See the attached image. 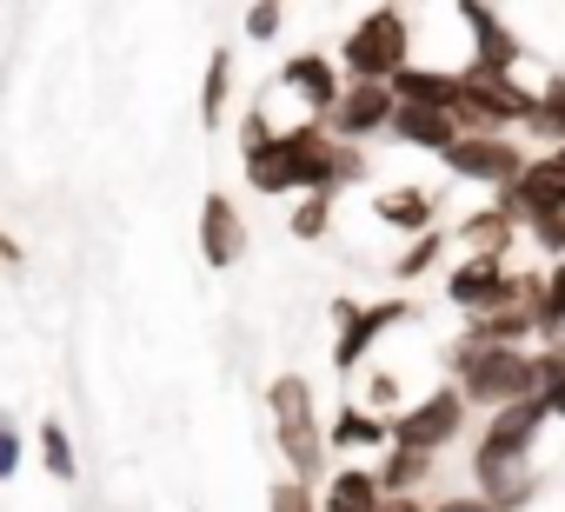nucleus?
<instances>
[{
  "label": "nucleus",
  "instance_id": "17",
  "mask_svg": "<svg viewBox=\"0 0 565 512\" xmlns=\"http://www.w3.org/2000/svg\"><path fill=\"white\" fill-rule=\"evenodd\" d=\"M519 233H525V226H519V220L492 200V206H479V213H466V220L452 226V246L466 253V260H505Z\"/></svg>",
  "mask_w": 565,
  "mask_h": 512
},
{
  "label": "nucleus",
  "instance_id": "4",
  "mask_svg": "<svg viewBox=\"0 0 565 512\" xmlns=\"http://www.w3.org/2000/svg\"><path fill=\"white\" fill-rule=\"evenodd\" d=\"M545 426H552V406H545V399H519V406H505V413H486V426H479V439H472V486L492 479V472L532 466Z\"/></svg>",
  "mask_w": 565,
  "mask_h": 512
},
{
  "label": "nucleus",
  "instance_id": "5",
  "mask_svg": "<svg viewBox=\"0 0 565 512\" xmlns=\"http://www.w3.org/2000/svg\"><path fill=\"white\" fill-rule=\"evenodd\" d=\"M532 94L539 87H525L519 74H486L466 61L459 67V127L466 134H512V127H525Z\"/></svg>",
  "mask_w": 565,
  "mask_h": 512
},
{
  "label": "nucleus",
  "instance_id": "15",
  "mask_svg": "<svg viewBox=\"0 0 565 512\" xmlns=\"http://www.w3.org/2000/svg\"><path fill=\"white\" fill-rule=\"evenodd\" d=\"M373 220L386 233H399V239H419V233L439 226V193L433 186H380L373 193Z\"/></svg>",
  "mask_w": 565,
  "mask_h": 512
},
{
  "label": "nucleus",
  "instance_id": "24",
  "mask_svg": "<svg viewBox=\"0 0 565 512\" xmlns=\"http://www.w3.org/2000/svg\"><path fill=\"white\" fill-rule=\"evenodd\" d=\"M34 452H41V472H47V479H61V486L81 479V452H74V433H67L61 419H41V426H34Z\"/></svg>",
  "mask_w": 565,
  "mask_h": 512
},
{
  "label": "nucleus",
  "instance_id": "16",
  "mask_svg": "<svg viewBox=\"0 0 565 512\" xmlns=\"http://www.w3.org/2000/svg\"><path fill=\"white\" fill-rule=\"evenodd\" d=\"M327 446H333V459L353 466V459H366V452H386V446H393V426H386L380 413H366V406L347 393V406L327 419Z\"/></svg>",
  "mask_w": 565,
  "mask_h": 512
},
{
  "label": "nucleus",
  "instance_id": "28",
  "mask_svg": "<svg viewBox=\"0 0 565 512\" xmlns=\"http://www.w3.org/2000/svg\"><path fill=\"white\" fill-rule=\"evenodd\" d=\"M279 34H287V8H273V0L266 8H246V41L253 47H273Z\"/></svg>",
  "mask_w": 565,
  "mask_h": 512
},
{
  "label": "nucleus",
  "instance_id": "9",
  "mask_svg": "<svg viewBox=\"0 0 565 512\" xmlns=\"http://www.w3.org/2000/svg\"><path fill=\"white\" fill-rule=\"evenodd\" d=\"M499 206H505L519 226H532V220L558 213V206H565V153H532V160H525V173L499 193Z\"/></svg>",
  "mask_w": 565,
  "mask_h": 512
},
{
  "label": "nucleus",
  "instance_id": "7",
  "mask_svg": "<svg viewBox=\"0 0 565 512\" xmlns=\"http://www.w3.org/2000/svg\"><path fill=\"white\" fill-rule=\"evenodd\" d=\"M466 419H472V406L459 399V386L446 380V386H433L426 399H413V406H399L386 426H393V446H413V452H446L459 433H466Z\"/></svg>",
  "mask_w": 565,
  "mask_h": 512
},
{
  "label": "nucleus",
  "instance_id": "22",
  "mask_svg": "<svg viewBox=\"0 0 565 512\" xmlns=\"http://www.w3.org/2000/svg\"><path fill=\"white\" fill-rule=\"evenodd\" d=\"M525 134H532V140H539L545 153H558V147H565V74H545V87L532 94Z\"/></svg>",
  "mask_w": 565,
  "mask_h": 512
},
{
  "label": "nucleus",
  "instance_id": "13",
  "mask_svg": "<svg viewBox=\"0 0 565 512\" xmlns=\"http://www.w3.org/2000/svg\"><path fill=\"white\" fill-rule=\"evenodd\" d=\"M193 233H200V260H206L213 274H226V267L246 260V213L233 206V193H206Z\"/></svg>",
  "mask_w": 565,
  "mask_h": 512
},
{
  "label": "nucleus",
  "instance_id": "29",
  "mask_svg": "<svg viewBox=\"0 0 565 512\" xmlns=\"http://www.w3.org/2000/svg\"><path fill=\"white\" fill-rule=\"evenodd\" d=\"M525 239L545 253V260H565V206H558V213H545V220H532V226H525Z\"/></svg>",
  "mask_w": 565,
  "mask_h": 512
},
{
  "label": "nucleus",
  "instance_id": "11",
  "mask_svg": "<svg viewBox=\"0 0 565 512\" xmlns=\"http://www.w3.org/2000/svg\"><path fill=\"white\" fill-rule=\"evenodd\" d=\"M512 280H519V267H505V260H459V267L446 274V300H452L466 320H479V313L512 307Z\"/></svg>",
  "mask_w": 565,
  "mask_h": 512
},
{
  "label": "nucleus",
  "instance_id": "3",
  "mask_svg": "<svg viewBox=\"0 0 565 512\" xmlns=\"http://www.w3.org/2000/svg\"><path fill=\"white\" fill-rule=\"evenodd\" d=\"M333 61L347 74V87H393L413 67V21L399 8H366L347 28V41H340Z\"/></svg>",
  "mask_w": 565,
  "mask_h": 512
},
{
  "label": "nucleus",
  "instance_id": "6",
  "mask_svg": "<svg viewBox=\"0 0 565 512\" xmlns=\"http://www.w3.org/2000/svg\"><path fill=\"white\" fill-rule=\"evenodd\" d=\"M413 320H419V307H413V300H380V307L333 300V366L353 380V373L373 360V346H380L393 327H413Z\"/></svg>",
  "mask_w": 565,
  "mask_h": 512
},
{
  "label": "nucleus",
  "instance_id": "19",
  "mask_svg": "<svg viewBox=\"0 0 565 512\" xmlns=\"http://www.w3.org/2000/svg\"><path fill=\"white\" fill-rule=\"evenodd\" d=\"M393 100L399 107H439V114H459V67H406L393 81Z\"/></svg>",
  "mask_w": 565,
  "mask_h": 512
},
{
  "label": "nucleus",
  "instance_id": "34",
  "mask_svg": "<svg viewBox=\"0 0 565 512\" xmlns=\"http://www.w3.org/2000/svg\"><path fill=\"white\" fill-rule=\"evenodd\" d=\"M0 260H8V267H21V260H28V253H21V239H14V233H0Z\"/></svg>",
  "mask_w": 565,
  "mask_h": 512
},
{
  "label": "nucleus",
  "instance_id": "27",
  "mask_svg": "<svg viewBox=\"0 0 565 512\" xmlns=\"http://www.w3.org/2000/svg\"><path fill=\"white\" fill-rule=\"evenodd\" d=\"M266 512H320V492H313V486H300V479H273Z\"/></svg>",
  "mask_w": 565,
  "mask_h": 512
},
{
  "label": "nucleus",
  "instance_id": "26",
  "mask_svg": "<svg viewBox=\"0 0 565 512\" xmlns=\"http://www.w3.org/2000/svg\"><path fill=\"white\" fill-rule=\"evenodd\" d=\"M545 346H565V260L545 267Z\"/></svg>",
  "mask_w": 565,
  "mask_h": 512
},
{
  "label": "nucleus",
  "instance_id": "30",
  "mask_svg": "<svg viewBox=\"0 0 565 512\" xmlns=\"http://www.w3.org/2000/svg\"><path fill=\"white\" fill-rule=\"evenodd\" d=\"M21 459H28V433H21L8 413H0V486H8V479L21 472Z\"/></svg>",
  "mask_w": 565,
  "mask_h": 512
},
{
  "label": "nucleus",
  "instance_id": "12",
  "mask_svg": "<svg viewBox=\"0 0 565 512\" xmlns=\"http://www.w3.org/2000/svg\"><path fill=\"white\" fill-rule=\"evenodd\" d=\"M393 114H399V100H393V87H347L340 94V107L320 120L340 147H366L373 134H386L393 127Z\"/></svg>",
  "mask_w": 565,
  "mask_h": 512
},
{
  "label": "nucleus",
  "instance_id": "1",
  "mask_svg": "<svg viewBox=\"0 0 565 512\" xmlns=\"http://www.w3.org/2000/svg\"><path fill=\"white\" fill-rule=\"evenodd\" d=\"M239 167H246V186L253 193H273V200H307V193H333L340 200V140L320 127V120H294V127H273L266 120V94L246 107V127H239Z\"/></svg>",
  "mask_w": 565,
  "mask_h": 512
},
{
  "label": "nucleus",
  "instance_id": "14",
  "mask_svg": "<svg viewBox=\"0 0 565 512\" xmlns=\"http://www.w3.org/2000/svg\"><path fill=\"white\" fill-rule=\"evenodd\" d=\"M459 28L472 34V67H486V74H519L525 41L512 34V21H499L492 8H479V0H459Z\"/></svg>",
  "mask_w": 565,
  "mask_h": 512
},
{
  "label": "nucleus",
  "instance_id": "32",
  "mask_svg": "<svg viewBox=\"0 0 565 512\" xmlns=\"http://www.w3.org/2000/svg\"><path fill=\"white\" fill-rule=\"evenodd\" d=\"M433 512H492L479 492H446V499H433Z\"/></svg>",
  "mask_w": 565,
  "mask_h": 512
},
{
  "label": "nucleus",
  "instance_id": "21",
  "mask_svg": "<svg viewBox=\"0 0 565 512\" xmlns=\"http://www.w3.org/2000/svg\"><path fill=\"white\" fill-rule=\"evenodd\" d=\"M233 47H213L206 54V74H200V127H226V107H233Z\"/></svg>",
  "mask_w": 565,
  "mask_h": 512
},
{
  "label": "nucleus",
  "instance_id": "23",
  "mask_svg": "<svg viewBox=\"0 0 565 512\" xmlns=\"http://www.w3.org/2000/svg\"><path fill=\"white\" fill-rule=\"evenodd\" d=\"M446 246H452V233L446 226H433V233H419V239H406L393 260H386V274L399 280V287H413V280H426L439 260H446Z\"/></svg>",
  "mask_w": 565,
  "mask_h": 512
},
{
  "label": "nucleus",
  "instance_id": "20",
  "mask_svg": "<svg viewBox=\"0 0 565 512\" xmlns=\"http://www.w3.org/2000/svg\"><path fill=\"white\" fill-rule=\"evenodd\" d=\"M433 472H439V459H433V452H413V446H386L380 466H373V479H380L386 499H419V486H426Z\"/></svg>",
  "mask_w": 565,
  "mask_h": 512
},
{
  "label": "nucleus",
  "instance_id": "10",
  "mask_svg": "<svg viewBox=\"0 0 565 512\" xmlns=\"http://www.w3.org/2000/svg\"><path fill=\"white\" fill-rule=\"evenodd\" d=\"M273 94H300L307 120H327L340 107V94H347V74H340L333 54H294L287 67L273 74Z\"/></svg>",
  "mask_w": 565,
  "mask_h": 512
},
{
  "label": "nucleus",
  "instance_id": "18",
  "mask_svg": "<svg viewBox=\"0 0 565 512\" xmlns=\"http://www.w3.org/2000/svg\"><path fill=\"white\" fill-rule=\"evenodd\" d=\"M386 134H393L399 147H413V153H439V160H446L466 127H459V114H439V107H399Z\"/></svg>",
  "mask_w": 565,
  "mask_h": 512
},
{
  "label": "nucleus",
  "instance_id": "31",
  "mask_svg": "<svg viewBox=\"0 0 565 512\" xmlns=\"http://www.w3.org/2000/svg\"><path fill=\"white\" fill-rule=\"evenodd\" d=\"M565 393V346H539V399L552 406Z\"/></svg>",
  "mask_w": 565,
  "mask_h": 512
},
{
  "label": "nucleus",
  "instance_id": "2",
  "mask_svg": "<svg viewBox=\"0 0 565 512\" xmlns=\"http://www.w3.org/2000/svg\"><path fill=\"white\" fill-rule=\"evenodd\" d=\"M446 366H452L459 399L479 406V413H505V406H519V399H539V353L452 340V346H446Z\"/></svg>",
  "mask_w": 565,
  "mask_h": 512
},
{
  "label": "nucleus",
  "instance_id": "8",
  "mask_svg": "<svg viewBox=\"0 0 565 512\" xmlns=\"http://www.w3.org/2000/svg\"><path fill=\"white\" fill-rule=\"evenodd\" d=\"M525 147L512 140V134H459V147L446 153V173L452 180H466V186H492V193H505L519 173H525Z\"/></svg>",
  "mask_w": 565,
  "mask_h": 512
},
{
  "label": "nucleus",
  "instance_id": "25",
  "mask_svg": "<svg viewBox=\"0 0 565 512\" xmlns=\"http://www.w3.org/2000/svg\"><path fill=\"white\" fill-rule=\"evenodd\" d=\"M287 226H294V239H307V246L327 239V233H333V193H307V200L287 213Z\"/></svg>",
  "mask_w": 565,
  "mask_h": 512
},
{
  "label": "nucleus",
  "instance_id": "33",
  "mask_svg": "<svg viewBox=\"0 0 565 512\" xmlns=\"http://www.w3.org/2000/svg\"><path fill=\"white\" fill-rule=\"evenodd\" d=\"M373 512H433V499H380Z\"/></svg>",
  "mask_w": 565,
  "mask_h": 512
},
{
  "label": "nucleus",
  "instance_id": "35",
  "mask_svg": "<svg viewBox=\"0 0 565 512\" xmlns=\"http://www.w3.org/2000/svg\"><path fill=\"white\" fill-rule=\"evenodd\" d=\"M552 419H565V393H558V399H552Z\"/></svg>",
  "mask_w": 565,
  "mask_h": 512
}]
</instances>
